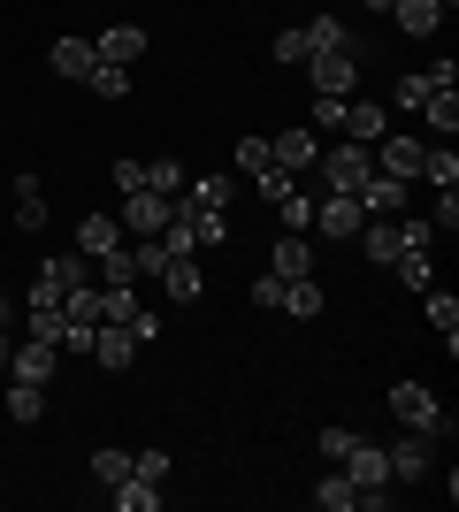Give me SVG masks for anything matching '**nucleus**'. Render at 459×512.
I'll use <instances>...</instances> for the list:
<instances>
[{
	"label": "nucleus",
	"instance_id": "f257e3e1",
	"mask_svg": "<svg viewBox=\"0 0 459 512\" xmlns=\"http://www.w3.org/2000/svg\"><path fill=\"white\" fill-rule=\"evenodd\" d=\"M391 421H398V428H421V436H437V444H452V413H444L437 390L414 383V375H406V383H391Z\"/></svg>",
	"mask_w": 459,
	"mask_h": 512
},
{
	"label": "nucleus",
	"instance_id": "f03ea898",
	"mask_svg": "<svg viewBox=\"0 0 459 512\" xmlns=\"http://www.w3.org/2000/svg\"><path fill=\"white\" fill-rule=\"evenodd\" d=\"M337 467H345L352 490H360L352 512H383V505H391V459H383V444H360V436H352V451L337 459Z\"/></svg>",
	"mask_w": 459,
	"mask_h": 512
},
{
	"label": "nucleus",
	"instance_id": "7ed1b4c3",
	"mask_svg": "<svg viewBox=\"0 0 459 512\" xmlns=\"http://www.w3.org/2000/svg\"><path fill=\"white\" fill-rule=\"evenodd\" d=\"M375 176V146H352V138H337V146L322 153V192H360Z\"/></svg>",
	"mask_w": 459,
	"mask_h": 512
},
{
	"label": "nucleus",
	"instance_id": "20e7f679",
	"mask_svg": "<svg viewBox=\"0 0 459 512\" xmlns=\"http://www.w3.org/2000/svg\"><path fill=\"white\" fill-rule=\"evenodd\" d=\"M169 214H176V199H161V192L138 184V192H123V214H115V222H123V237H161Z\"/></svg>",
	"mask_w": 459,
	"mask_h": 512
},
{
	"label": "nucleus",
	"instance_id": "39448f33",
	"mask_svg": "<svg viewBox=\"0 0 459 512\" xmlns=\"http://www.w3.org/2000/svg\"><path fill=\"white\" fill-rule=\"evenodd\" d=\"M306 77H314V92L352 100V85H360V46H345V54H306Z\"/></svg>",
	"mask_w": 459,
	"mask_h": 512
},
{
	"label": "nucleus",
	"instance_id": "423d86ee",
	"mask_svg": "<svg viewBox=\"0 0 459 512\" xmlns=\"http://www.w3.org/2000/svg\"><path fill=\"white\" fill-rule=\"evenodd\" d=\"M383 459H391V482H429V459H437V436H421V428H406V436H398V444L383 451Z\"/></svg>",
	"mask_w": 459,
	"mask_h": 512
},
{
	"label": "nucleus",
	"instance_id": "0eeeda50",
	"mask_svg": "<svg viewBox=\"0 0 459 512\" xmlns=\"http://www.w3.org/2000/svg\"><path fill=\"white\" fill-rule=\"evenodd\" d=\"M8 375H16V383H54V375H62V352L46 337H23L16 352H8Z\"/></svg>",
	"mask_w": 459,
	"mask_h": 512
},
{
	"label": "nucleus",
	"instance_id": "6e6552de",
	"mask_svg": "<svg viewBox=\"0 0 459 512\" xmlns=\"http://www.w3.org/2000/svg\"><path fill=\"white\" fill-rule=\"evenodd\" d=\"M375 146H383V161H375L383 176H398V184H414V176H421V153H429V146H421L414 130H383Z\"/></svg>",
	"mask_w": 459,
	"mask_h": 512
},
{
	"label": "nucleus",
	"instance_id": "1a4fd4ad",
	"mask_svg": "<svg viewBox=\"0 0 459 512\" xmlns=\"http://www.w3.org/2000/svg\"><path fill=\"white\" fill-rule=\"evenodd\" d=\"M314 222H322V237H360L368 214H360V199H352V192H322V199H314Z\"/></svg>",
	"mask_w": 459,
	"mask_h": 512
},
{
	"label": "nucleus",
	"instance_id": "9d476101",
	"mask_svg": "<svg viewBox=\"0 0 459 512\" xmlns=\"http://www.w3.org/2000/svg\"><path fill=\"white\" fill-rule=\"evenodd\" d=\"M92 54L115 62V69H131V62H146V31H138V23H108V31L92 39Z\"/></svg>",
	"mask_w": 459,
	"mask_h": 512
},
{
	"label": "nucleus",
	"instance_id": "9b49d317",
	"mask_svg": "<svg viewBox=\"0 0 459 512\" xmlns=\"http://www.w3.org/2000/svg\"><path fill=\"white\" fill-rule=\"evenodd\" d=\"M268 153H276V169H314V161H322V138H314V130H276V138H268Z\"/></svg>",
	"mask_w": 459,
	"mask_h": 512
},
{
	"label": "nucleus",
	"instance_id": "f8f14e48",
	"mask_svg": "<svg viewBox=\"0 0 459 512\" xmlns=\"http://www.w3.org/2000/svg\"><path fill=\"white\" fill-rule=\"evenodd\" d=\"M268 276H314V245H306V230H284L276 237V253H268Z\"/></svg>",
	"mask_w": 459,
	"mask_h": 512
},
{
	"label": "nucleus",
	"instance_id": "ddd939ff",
	"mask_svg": "<svg viewBox=\"0 0 459 512\" xmlns=\"http://www.w3.org/2000/svg\"><path fill=\"white\" fill-rule=\"evenodd\" d=\"M92 360H100V367H131L138 360V337L123 329V321H100V329H92Z\"/></svg>",
	"mask_w": 459,
	"mask_h": 512
},
{
	"label": "nucleus",
	"instance_id": "4468645a",
	"mask_svg": "<svg viewBox=\"0 0 459 512\" xmlns=\"http://www.w3.org/2000/svg\"><path fill=\"white\" fill-rule=\"evenodd\" d=\"M161 291H169L176 306H199V291H207V283H199V253H176L169 268H161Z\"/></svg>",
	"mask_w": 459,
	"mask_h": 512
},
{
	"label": "nucleus",
	"instance_id": "2eb2a0df",
	"mask_svg": "<svg viewBox=\"0 0 459 512\" xmlns=\"http://www.w3.org/2000/svg\"><path fill=\"white\" fill-rule=\"evenodd\" d=\"M391 276L406 283V291H429V283H437V245H406V253L391 260Z\"/></svg>",
	"mask_w": 459,
	"mask_h": 512
},
{
	"label": "nucleus",
	"instance_id": "dca6fc26",
	"mask_svg": "<svg viewBox=\"0 0 459 512\" xmlns=\"http://www.w3.org/2000/svg\"><path fill=\"white\" fill-rule=\"evenodd\" d=\"M115 245H123V222H115V214H85V222H77V253L85 260L115 253Z\"/></svg>",
	"mask_w": 459,
	"mask_h": 512
},
{
	"label": "nucleus",
	"instance_id": "f3484780",
	"mask_svg": "<svg viewBox=\"0 0 459 512\" xmlns=\"http://www.w3.org/2000/svg\"><path fill=\"white\" fill-rule=\"evenodd\" d=\"M92 62H100V54H92V39H54V54H46V69H54V77H69V85H85Z\"/></svg>",
	"mask_w": 459,
	"mask_h": 512
},
{
	"label": "nucleus",
	"instance_id": "a211bd4d",
	"mask_svg": "<svg viewBox=\"0 0 459 512\" xmlns=\"http://www.w3.org/2000/svg\"><path fill=\"white\" fill-rule=\"evenodd\" d=\"M421 314H429V329H437V337H444V352H452V344H459V299L429 283V291H421Z\"/></svg>",
	"mask_w": 459,
	"mask_h": 512
},
{
	"label": "nucleus",
	"instance_id": "6ab92c4d",
	"mask_svg": "<svg viewBox=\"0 0 459 512\" xmlns=\"http://www.w3.org/2000/svg\"><path fill=\"white\" fill-rule=\"evenodd\" d=\"M352 199H360V214H398V207H406V184L375 169V176H368V184H360V192H352Z\"/></svg>",
	"mask_w": 459,
	"mask_h": 512
},
{
	"label": "nucleus",
	"instance_id": "aec40b11",
	"mask_svg": "<svg viewBox=\"0 0 459 512\" xmlns=\"http://www.w3.org/2000/svg\"><path fill=\"white\" fill-rule=\"evenodd\" d=\"M391 23L406 31V39H429V31L444 23V8L437 0H391Z\"/></svg>",
	"mask_w": 459,
	"mask_h": 512
},
{
	"label": "nucleus",
	"instance_id": "412c9836",
	"mask_svg": "<svg viewBox=\"0 0 459 512\" xmlns=\"http://www.w3.org/2000/svg\"><path fill=\"white\" fill-rule=\"evenodd\" d=\"M352 138V146H375V138H383V107L375 100H345V123H337Z\"/></svg>",
	"mask_w": 459,
	"mask_h": 512
},
{
	"label": "nucleus",
	"instance_id": "4be33fe9",
	"mask_svg": "<svg viewBox=\"0 0 459 512\" xmlns=\"http://www.w3.org/2000/svg\"><path fill=\"white\" fill-rule=\"evenodd\" d=\"M184 207H238V176H199V184H184Z\"/></svg>",
	"mask_w": 459,
	"mask_h": 512
},
{
	"label": "nucleus",
	"instance_id": "5701e85b",
	"mask_svg": "<svg viewBox=\"0 0 459 512\" xmlns=\"http://www.w3.org/2000/svg\"><path fill=\"white\" fill-rule=\"evenodd\" d=\"M414 184H437V192H452V184H459V153H452V138L421 153V176H414Z\"/></svg>",
	"mask_w": 459,
	"mask_h": 512
},
{
	"label": "nucleus",
	"instance_id": "b1692460",
	"mask_svg": "<svg viewBox=\"0 0 459 512\" xmlns=\"http://www.w3.org/2000/svg\"><path fill=\"white\" fill-rule=\"evenodd\" d=\"M314 505H322V512H352V505H360V490H352V474H345V467H329L322 482H314Z\"/></svg>",
	"mask_w": 459,
	"mask_h": 512
},
{
	"label": "nucleus",
	"instance_id": "393cba45",
	"mask_svg": "<svg viewBox=\"0 0 459 512\" xmlns=\"http://www.w3.org/2000/svg\"><path fill=\"white\" fill-rule=\"evenodd\" d=\"M8 421L16 428L46 421V383H8Z\"/></svg>",
	"mask_w": 459,
	"mask_h": 512
},
{
	"label": "nucleus",
	"instance_id": "a878e982",
	"mask_svg": "<svg viewBox=\"0 0 459 512\" xmlns=\"http://www.w3.org/2000/svg\"><path fill=\"white\" fill-rule=\"evenodd\" d=\"M299 31H306V54H345L352 46V31L337 16H314V23H299Z\"/></svg>",
	"mask_w": 459,
	"mask_h": 512
},
{
	"label": "nucleus",
	"instance_id": "bb28decb",
	"mask_svg": "<svg viewBox=\"0 0 459 512\" xmlns=\"http://www.w3.org/2000/svg\"><path fill=\"white\" fill-rule=\"evenodd\" d=\"M16 230H46V192H39V176H16Z\"/></svg>",
	"mask_w": 459,
	"mask_h": 512
},
{
	"label": "nucleus",
	"instance_id": "cd10ccee",
	"mask_svg": "<svg viewBox=\"0 0 459 512\" xmlns=\"http://www.w3.org/2000/svg\"><path fill=\"white\" fill-rule=\"evenodd\" d=\"M284 314L291 321H314V314H322V283H314V276H291L284 283Z\"/></svg>",
	"mask_w": 459,
	"mask_h": 512
},
{
	"label": "nucleus",
	"instance_id": "c85d7f7f",
	"mask_svg": "<svg viewBox=\"0 0 459 512\" xmlns=\"http://www.w3.org/2000/svg\"><path fill=\"white\" fill-rule=\"evenodd\" d=\"M421 123H437L444 138H452V130H459V85H437V92H429V100H421Z\"/></svg>",
	"mask_w": 459,
	"mask_h": 512
},
{
	"label": "nucleus",
	"instance_id": "c756f323",
	"mask_svg": "<svg viewBox=\"0 0 459 512\" xmlns=\"http://www.w3.org/2000/svg\"><path fill=\"white\" fill-rule=\"evenodd\" d=\"M123 253H131V268H138V276H161V268H169V245H161V237H123Z\"/></svg>",
	"mask_w": 459,
	"mask_h": 512
},
{
	"label": "nucleus",
	"instance_id": "7c9ffc66",
	"mask_svg": "<svg viewBox=\"0 0 459 512\" xmlns=\"http://www.w3.org/2000/svg\"><path fill=\"white\" fill-rule=\"evenodd\" d=\"M85 92H92V100H123V92H131V69L92 62V69H85Z\"/></svg>",
	"mask_w": 459,
	"mask_h": 512
},
{
	"label": "nucleus",
	"instance_id": "2f4dec72",
	"mask_svg": "<svg viewBox=\"0 0 459 512\" xmlns=\"http://www.w3.org/2000/svg\"><path fill=\"white\" fill-rule=\"evenodd\" d=\"M184 184H192V176H184V161H169V153H161V161H146V192L184 199Z\"/></svg>",
	"mask_w": 459,
	"mask_h": 512
},
{
	"label": "nucleus",
	"instance_id": "473e14b6",
	"mask_svg": "<svg viewBox=\"0 0 459 512\" xmlns=\"http://www.w3.org/2000/svg\"><path fill=\"white\" fill-rule=\"evenodd\" d=\"M176 207H184V199H176ZM184 222H192L199 245H222V237H230V214L222 207H184Z\"/></svg>",
	"mask_w": 459,
	"mask_h": 512
},
{
	"label": "nucleus",
	"instance_id": "72a5a7b5",
	"mask_svg": "<svg viewBox=\"0 0 459 512\" xmlns=\"http://www.w3.org/2000/svg\"><path fill=\"white\" fill-rule=\"evenodd\" d=\"M115 512H153V505H161V482H138V474H131V482H115Z\"/></svg>",
	"mask_w": 459,
	"mask_h": 512
},
{
	"label": "nucleus",
	"instance_id": "f704fd0d",
	"mask_svg": "<svg viewBox=\"0 0 459 512\" xmlns=\"http://www.w3.org/2000/svg\"><path fill=\"white\" fill-rule=\"evenodd\" d=\"M92 482H108V490H115V482H131V451L100 444V451H92Z\"/></svg>",
	"mask_w": 459,
	"mask_h": 512
},
{
	"label": "nucleus",
	"instance_id": "c9c22d12",
	"mask_svg": "<svg viewBox=\"0 0 459 512\" xmlns=\"http://www.w3.org/2000/svg\"><path fill=\"white\" fill-rule=\"evenodd\" d=\"M39 276H46V283H62V299L77 291V283H92V276H85V253H62V260H46Z\"/></svg>",
	"mask_w": 459,
	"mask_h": 512
},
{
	"label": "nucleus",
	"instance_id": "e433bc0d",
	"mask_svg": "<svg viewBox=\"0 0 459 512\" xmlns=\"http://www.w3.org/2000/svg\"><path fill=\"white\" fill-rule=\"evenodd\" d=\"M429 92H437V77H429V69L398 77V107H406V115H421V100H429Z\"/></svg>",
	"mask_w": 459,
	"mask_h": 512
},
{
	"label": "nucleus",
	"instance_id": "4c0bfd02",
	"mask_svg": "<svg viewBox=\"0 0 459 512\" xmlns=\"http://www.w3.org/2000/svg\"><path fill=\"white\" fill-rule=\"evenodd\" d=\"M253 184H261V199H268V207H276V199H291V192H299V176H291V169H276V161H268V169L253 176Z\"/></svg>",
	"mask_w": 459,
	"mask_h": 512
},
{
	"label": "nucleus",
	"instance_id": "58836bf2",
	"mask_svg": "<svg viewBox=\"0 0 459 512\" xmlns=\"http://www.w3.org/2000/svg\"><path fill=\"white\" fill-rule=\"evenodd\" d=\"M276 214H284V230H314V192H291V199H276Z\"/></svg>",
	"mask_w": 459,
	"mask_h": 512
},
{
	"label": "nucleus",
	"instance_id": "ea45409f",
	"mask_svg": "<svg viewBox=\"0 0 459 512\" xmlns=\"http://www.w3.org/2000/svg\"><path fill=\"white\" fill-rule=\"evenodd\" d=\"M276 153H268V138H238V176H261Z\"/></svg>",
	"mask_w": 459,
	"mask_h": 512
},
{
	"label": "nucleus",
	"instance_id": "a19ab883",
	"mask_svg": "<svg viewBox=\"0 0 459 512\" xmlns=\"http://www.w3.org/2000/svg\"><path fill=\"white\" fill-rule=\"evenodd\" d=\"M131 474L138 482H169V451H131Z\"/></svg>",
	"mask_w": 459,
	"mask_h": 512
},
{
	"label": "nucleus",
	"instance_id": "79ce46f5",
	"mask_svg": "<svg viewBox=\"0 0 459 512\" xmlns=\"http://www.w3.org/2000/svg\"><path fill=\"white\" fill-rule=\"evenodd\" d=\"M100 283H138V268H131V253L115 245V253H100Z\"/></svg>",
	"mask_w": 459,
	"mask_h": 512
},
{
	"label": "nucleus",
	"instance_id": "37998d69",
	"mask_svg": "<svg viewBox=\"0 0 459 512\" xmlns=\"http://www.w3.org/2000/svg\"><path fill=\"white\" fill-rule=\"evenodd\" d=\"M314 123L337 130V123H345V100H337V92H314Z\"/></svg>",
	"mask_w": 459,
	"mask_h": 512
},
{
	"label": "nucleus",
	"instance_id": "c03bdc74",
	"mask_svg": "<svg viewBox=\"0 0 459 512\" xmlns=\"http://www.w3.org/2000/svg\"><path fill=\"white\" fill-rule=\"evenodd\" d=\"M276 62H306V31H276V46H268Z\"/></svg>",
	"mask_w": 459,
	"mask_h": 512
},
{
	"label": "nucleus",
	"instance_id": "a18cd8bd",
	"mask_svg": "<svg viewBox=\"0 0 459 512\" xmlns=\"http://www.w3.org/2000/svg\"><path fill=\"white\" fill-rule=\"evenodd\" d=\"M253 306H284V276H268V268H261V276H253Z\"/></svg>",
	"mask_w": 459,
	"mask_h": 512
},
{
	"label": "nucleus",
	"instance_id": "49530a36",
	"mask_svg": "<svg viewBox=\"0 0 459 512\" xmlns=\"http://www.w3.org/2000/svg\"><path fill=\"white\" fill-rule=\"evenodd\" d=\"M123 329H131V337H138V344H153V337H161V314H153V306H138V314H131V321H123Z\"/></svg>",
	"mask_w": 459,
	"mask_h": 512
},
{
	"label": "nucleus",
	"instance_id": "de8ad7c7",
	"mask_svg": "<svg viewBox=\"0 0 459 512\" xmlns=\"http://www.w3.org/2000/svg\"><path fill=\"white\" fill-rule=\"evenodd\" d=\"M345 451H352V428H322V459H329V467H337Z\"/></svg>",
	"mask_w": 459,
	"mask_h": 512
},
{
	"label": "nucleus",
	"instance_id": "09e8293b",
	"mask_svg": "<svg viewBox=\"0 0 459 512\" xmlns=\"http://www.w3.org/2000/svg\"><path fill=\"white\" fill-rule=\"evenodd\" d=\"M437 230H459V192H437V214H429Z\"/></svg>",
	"mask_w": 459,
	"mask_h": 512
},
{
	"label": "nucleus",
	"instance_id": "8fccbe9b",
	"mask_svg": "<svg viewBox=\"0 0 459 512\" xmlns=\"http://www.w3.org/2000/svg\"><path fill=\"white\" fill-rule=\"evenodd\" d=\"M23 306H62V283H46V276H39L31 291H23Z\"/></svg>",
	"mask_w": 459,
	"mask_h": 512
},
{
	"label": "nucleus",
	"instance_id": "3c124183",
	"mask_svg": "<svg viewBox=\"0 0 459 512\" xmlns=\"http://www.w3.org/2000/svg\"><path fill=\"white\" fill-rule=\"evenodd\" d=\"M16 314H23V299H0V329H16Z\"/></svg>",
	"mask_w": 459,
	"mask_h": 512
},
{
	"label": "nucleus",
	"instance_id": "603ef678",
	"mask_svg": "<svg viewBox=\"0 0 459 512\" xmlns=\"http://www.w3.org/2000/svg\"><path fill=\"white\" fill-rule=\"evenodd\" d=\"M8 352H16V337H8V329H0V367H8Z\"/></svg>",
	"mask_w": 459,
	"mask_h": 512
},
{
	"label": "nucleus",
	"instance_id": "864d4df0",
	"mask_svg": "<svg viewBox=\"0 0 459 512\" xmlns=\"http://www.w3.org/2000/svg\"><path fill=\"white\" fill-rule=\"evenodd\" d=\"M360 8H375V16H391V0H360Z\"/></svg>",
	"mask_w": 459,
	"mask_h": 512
},
{
	"label": "nucleus",
	"instance_id": "5fc2aeb1",
	"mask_svg": "<svg viewBox=\"0 0 459 512\" xmlns=\"http://www.w3.org/2000/svg\"><path fill=\"white\" fill-rule=\"evenodd\" d=\"M437 8H452V0H437Z\"/></svg>",
	"mask_w": 459,
	"mask_h": 512
}]
</instances>
